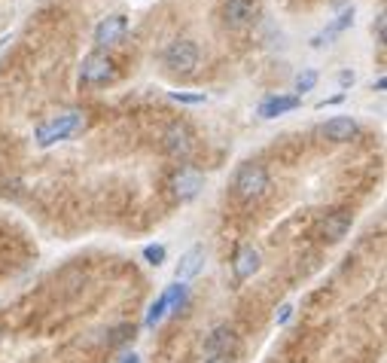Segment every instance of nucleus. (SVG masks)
Here are the masks:
<instances>
[{
    "label": "nucleus",
    "instance_id": "obj_1",
    "mask_svg": "<svg viewBox=\"0 0 387 363\" xmlns=\"http://www.w3.org/2000/svg\"><path fill=\"white\" fill-rule=\"evenodd\" d=\"M79 128H83V113H79V110H64V113L40 123L34 132V140H37V147L46 150V147L58 144V140H67L70 135H77Z\"/></svg>",
    "mask_w": 387,
    "mask_h": 363
},
{
    "label": "nucleus",
    "instance_id": "obj_2",
    "mask_svg": "<svg viewBox=\"0 0 387 363\" xmlns=\"http://www.w3.org/2000/svg\"><path fill=\"white\" fill-rule=\"evenodd\" d=\"M232 189H235L238 199H259L269 189V171L257 162L241 165L235 180H232Z\"/></svg>",
    "mask_w": 387,
    "mask_h": 363
},
{
    "label": "nucleus",
    "instance_id": "obj_3",
    "mask_svg": "<svg viewBox=\"0 0 387 363\" xmlns=\"http://www.w3.org/2000/svg\"><path fill=\"white\" fill-rule=\"evenodd\" d=\"M198 58H201L198 46L192 40H174V43H168L162 62H165L168 70H174V74H192L198 67Z\"/></svg>",
    "mask_w": 387,
    "mask_h": 363
},
{
    "label": "nucleus",
    "instance_id": "obj_4",
    "mask_svg": "<svg viewBox=\"0 0 387 363\" xmlns=\"http://www.w3.org/2000/svg\"><path fill=\"white\" fill-rule=\"evenodd\" d=\"M116 77V67L113 62L104 55V52H91L83 58V67H79V79H83L86 86H104L110 79Z\"/></svg>",
    "mask_w": 387,
    "mask_h": 363
},
{
    "label": "nucleus",
    "instance_id": "obj_5",
    "mask_svg": "<svg viewBox=\"0 0 387 363\" xmlns=\"http://www.w3.org/2000/svg\"><path fill=\"white\" fill-rule=\"evenodd\" d=\"M201 186H205V174L198 168H177L174 177H171V189H174V196L180 201L196 199L201 193Z\"/></svg>",
    "mask_w": 387,
    "mask_h": 363
},
{
    "label": "nucleus",
    "instance_id": "obj_6",
    "mask_svg": "<svg viewBox=\"0 0 387 363\" xmlns=\"http://www.w3.org/2000/svg\"><path fill=\"white\" fill-rule=\"evenodd\" d=\"M192 147H196V138H192L189 125L183 123H171L165 128V150L174 159H189L192 156Z\"/></svg>",
    "mask_w": 387,
    "mask_h": 363
},
{
    "label": "nucleus",
    "instance_id": "obj_7",
    "mask_svg": "<svg viewBox=\"0 0 387 363\" xmlns=\"http://www.w3.org/2000/svg\"><path fill=\"white\" fill-rule=\"evenodd\" d=\"M259 13L257 0H226L223 4V22L229 28H247Z\"/></svg>",
    "mask_w": 387,
    "mask_h": 363
},
{
    "label": "nucleus",
    "instance_id": "obj_8",
    "mask_svg": "<svg viewBox=\"0 0 387 363\" xmlns=\"http://www.w3.org/2000/svg\"><path fill=\"white\" fill-rule=\"evenodd\" d=\"M128 31V22H125V16H107V18H101V22L95 25V43L104 49V46H116L122 37H125Z\"/></svg>",
    "mask_w": 387,
    "mask_h": 363
},
{
    "label": "nucleus",
    "instance_id": "obj_9",
    "mask_svg": "<svg viewBox=\"0 0 387 363\" xmlns=\"http://www.w3.org/2000/svg\"><path fill=\"white\" fill-rule=\"evenodd\" d=\"M351 229V214L348 211H332V214H327L318 223V235L323 241H330V245H335V241H342L344 235H348Z\"/></svg>",
    "mask_w": 387,
    "mask_h": 363
},
{
    "label": "nucleus",
    "instance_id": "obj_10",
    "mask_svg": "<svg viewBox=\"0 0 387 363\" xmlns=\"http://www.w3.org/2000/svg\"><path fill=\"white\" fill-rule=\"evenodd\" d=\"M357 132H360V125L351 116H332L330 123L320 125V138L332 140V144H348L351 138H357Z\"/></svg>",
    "mask_w": 387,
    "mask_h": 363
},
{
    "label": "nucleus",
    "instance_id": "obj_11",
    "mask_svg": "<svg viewBox=\"0 0 387 363\" xmlns=\"http://www.w3.org/2000/svg\"><path fill=\"white\" fill-rule=\"evenodd\" d=\"M238 348V336H235V330L232 327H217L208 336V357H232V351Z\"/></svg>",
    "mask_w": 387,
    "mask_h": 363
},
{
    "label": "nucleus",
    "instance_id": "obj_12",
    "mask_svg": "<svg viewBox=\"0 0 387 363\" xmlns=\"http://www.w3.org/2000/svg\"><path fill=\"white\" fill-rule=\"evenodd\" d=\"M302 104V98L299 95H271L266 98L259 104V116L262 119H274V116H281V113H290V110H296Z\"/></svg>",
    "mask_w": 387,
    "mask_h": 363
},
{
    "label": "nucleus",
    "instance_id": "obj_13",
    "mask_svg": "<svg viewBox=\"0 0 387 363\" xmlns=\"http://www.w3.org/2000/svg\"><path fill=\"white\" fill-rule=\"evenodd\" d=\"M232 269H235V278L238 281L253 278L259 272V250L253 247V245H244L238 250V257H235V263H232Z\"/></svg>",
    "mask_w": 387,
    "mask_h": 363
},
{
    "label": "nucleus",
    "instance_id": "obj_14",
    "mask_svg": "<svg viewBox=\"0 0 387 363\" xmlns=\"http://www.w3.org/2000/svg\"><path fill=\"white\" fill-rule=\"evenodd\" d=\"M201 263H205V247H189L186 254L180 257V263H177V269H174V278L180 281H189V278H196L198 275V269H201Z\"/></svg>",
    "mask_w": 387,
    "mask_h": 363
},
{
    "label": "nucleus",
    "instance_id": "obj_15",
    "mask_svg": "<svg viewBox=\"0 0 387 363\" xmlns=\"http://www.w3.org/2000/svg\"><path fill=\"white\" fill-rule=\"evenodd\" d=\"M354 13H357L354 6L339 9V16H335L332 22L327 25V31H323L320 37H314V46H320V40H332V37H339V34L344 31V28H351V25H354Z\"/></svg>",
    "mask_w": 387,
    "mask_h": 363
},
{
    "label": "nucleus",
    "instance_id": "obj_16",
    "mask_svg": "<svg viewBox=\"0 0 387 363\" xmlns=\"http://www.w3.org/2000/svg\"><path fill=\"white\" fill-rule=\"evenodd\" d=\"M165 315H168V294H162V296L150 306V311H147V327H156Z\"/></svg>",
    "mask_w": 387,
    "mask_h": 363
},
{
    "label": "nucleus",
    "instance_id": "obj_17",
    "mask_svg": "<svg viewBox=\"0 0 387 363\" xmlns=\"http://www.w3.org/2000/svg\"><path fill=\"white\" fill-rule=\"evenodd\" d=\"M144 259L150 266H162V263H165V247H162V245H147L144 247Z\"/></svg>",
    "mask_w": 387,
    "mask_h": 363
},
{
    "label": "nucleus",
    "instance_id": "obj_18",
    "mask_svg": "<svg viewBox=\"0 0 387 363\" xmlns=\"http://www.w3.org/2000/svg\"><path fill=\"white\" fill-rule=\"evenodd\" d=\"M314 83H318V70H305L296 77V92H311Z\"/></svg>",
    "mask_w": 387,
    "mask_h": 363
},
{
    "label": "nucleus",
    "instance_id": "obj_19",
    "mask_svg": "<svg viewBox=\"0 0 387 363\" xmlns=\"http://www.w3.org/2000/svg\"><path fill=\"white\" fill-rule=\"evenodd\" d=\"M171 101H180V104H205V92H171Z\"/></svg>",
    "mask_w": 387,
    "mask_h": 363
},
{
    "label": "nucleus",
    "instance_id": "obj_20",
    "mask_svg": "<svg viewBox=\"0 0 387 363\" xmlns=\"http://www.w3.org/2000/svg\"><path fill=\"white\" fill-rule=\"evenodd\" d=\"M354 79H357V77H354V70H342V74H339V86L348 89V86H354Z\"/></svg>",
    "mask_w": 387,
    "mask_h": 363
},
{
    "label": "nucleus",
    "instance_id": "obj_21",
    "mask_svg": "<svg viewBox=\"0 0 387 363\" xmlns=\"http://www.w3.org/2000/svg\"><path fill=\"white\" fill-rule=\"evenodd\" d=\"M375 31H378V43H384V13L375 16Z\"/></svg>",
    "mask_w": 387,
    "mask_h": 363
},
{
    "label": "nucleus",
    "instance_id": "obj_22",
    "mask_svg": "<svg viewBox=\"0 0 387 363\" xmlns=\"http://www.w3.org/2000/svg\"><path fill=\"white\" fill-rule=\"evenodd\" d=\"M290 311H293L290 306H284V308H281V315H278V324H287V320H290Z\"/></svg>",
    "mask_w": 387,
    "mask_h": 363
},
{
    "label": "nucleus",
    "instance_id": "obj_23",
    "mask_svg": "<svg viewBox=\"0 0 387 363\" xmlns=\"http://www.w3.org/2000/svg\"><path fill=\"white\" fill-rule=\"evenodd\" d=\"M205 363H232V357H208Z\"/></svg>",
    "mask_w": 387,
    "mask_h": 363
},
{
    "label": "nucleus",
    "instance_id": "obj_24",
    "mask_svg": "<svg viewBox=\"0 0 387 363\" xmlns=\"http://www.w3.org/2000/svg\"><path fill=\"white\" fill-rule=\"evenodd\" d=\"M122 363H138V354H128V357L122 360Z\"/></svg>",
    "mask_w": 387,
    "mask_h": 363
},
{
    "label": "nucleus",
    "instance_id": "obj_25",
    "mask_svg": "<svg viewBox=\"0 0 387 363\" xmlns=\"http://www.w3.org/2000/svg\"><path fill=\"white\" fill-rule=\"evenodd\" d=\"M342 4H344V0H330V6H335V9H339Z\"/></svg>",
    "mask_w": 387,
    "mask_h": 363
}]
</instances>
